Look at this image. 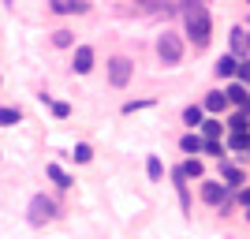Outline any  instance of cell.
<instances>
[{
  "label": "cell",
  "mask_w": 250,
  "mask_h": 239,
  "mask_svg": "<svg viewBox=\"0 0 250 239\" xmlns=\"http://www.w3.org/2000/svg\"><path fill=\"white\" fill-rule=\"evenodd\" d=\"M183 22H187V38L194 42V49H206L213 38V19H209L206 4H187L183 8Z\"/></svg>",
  "instance_id": "1"
},
{
  "label": "cell",
  "mask_w": 250,
  "mask_h": 239,
  "mask_svg": "<svg viewBox=\"0 0 250 239\" xmlns=\"http://www.w3.org/2000/svg\"><path fill=\"white\" fill-rule=\"evenodd\" d=\"M157 56H161V64H179L183 60V45H179V38L176 34H161L157 38Z\"/></svg>",
  "instance_id": "2"
},
{
  "label": "cell",
  "mask_w": 250,
  "mask_h": 239,
  "mask_svg": "<svg viewBox=\"0 0 250 239\" xmlns=\"http://www.w3.org/2000/svg\"><path fill=\"white\" fill-rule=\"evenodd\" d=\"M131 71H135V64L127 60V56H112V60H108V83H112L116 90H124V86L131 83Z\"/></svg>",
  "instance_id": "3"
},
{
  "label": "cell",
  "mask_w": 250,
  "mask_h": 239,
  "mask_svg": "<svg viewBox=\"0 0 250 239\" xmlns=\"http://www.w3.org/2000/svg\"><path fill=\"white\" fill-rule=\"evenodd\" d=\"M56 217V202L45 195H34L30 198V224H45V220Z\"/></svg>",
  "instance_id": "4"
},
{
  "label": "cell",
  "mask_w": 250,
  "mask_h": 239,
  "mask_svg": "<svg viewBox=\"0 0 250 239\" xmlns=\"http://www.w3.org/2000/svg\"><path fill=\"white\" fill-rule=\"evenodd\" d=\"M228 183H224V179H206V183H202V202H206V206H224V202H228Z\"/></svg>",
  "instance_id": "5"
},
{
  "label": "cell",
  "mask_w": 250,
  "mask_h": 239,
  "mask_svg": "<svg viewBox=\"0 0 250 239\" xmlns=\"http://www.w3.org/2000/svg\"><path fill=\"white\" fill-rule=\"evenodd\" d=\"M220 179H224V183H228V191H235V195H239L243 191V168H235L231 165V161H220Z\"/></svg>",
  "instance_id": "6"
},
{
  "label": "cell",
  "mask_w": 250,
  "mask_h": 239,
  "mask_svg": "<svg viewBox=\"0 0 250 239\" xmlns=\"http://www.w3.org/2000/svg\"><path fill=\"white\" fill-rule=\"evenodd\" d=\"M71 67H75V75H90V67H94V49H90V45H79Z\"/></svg>",
  "instance_id": "7"
},
{
  "label": "cell",
  "mask_w": 250,
  "mask_h": 239,
  "mask_svg": "<svg viewBox=\"0 0 250 239\" xmlns=\"http://www.w3.org/2000/svg\"><path fill=\"white\" fill-rule=\"evenodd\" d=\"M224 124H228V135H247V127H250V112H247V109H239V112H231Z\"/></svg>",
  "instance_id": "8"
},
{
  "label": "cell",
  "mask_w": 250,
  "mask_h": 239,
  "mask_svg": "<svg viewBox=\"0 0 250 239\" xmlns=\"http://www.w3.org/2000/svg\"><path fill=\"white\" fill-rule=\"evenodd\" d=\"M224 94H228V101H231V105H239V109H247V105H250L247 83H228V90H224Z\"/></svg>",
  "instance_id": "9"
},
{
  "label": "cell",
  "mask_w": 250,
  "mask_h": 239,
  "mask_svg": "<svg viewBox=\"0 0 250 239\" xmlns=\"http://www.w3.org/2000/svg\"><path fill=\"white\" fill-rule=\"evenodd\" d=\"M224 120H217V116H209L206 124H202V138H209V142H220V135H224Z\"/></svg>",
  "instance_id": "10"
},
{
  "label": "cell",
  "mask_w": 250,
  "mask_h": 239,
  "mask_svg": "<svg viewBox=\"0 0 250 239\" xmlns=\"http://www.w3.org/2000/svg\"><path fill=\"white\" fill-rule=\"evenodd\" d=\"M179 150H183V153H206V138L190 131V135L179 138Z\"/></svg>",
  "instance_id": "11"
},
{
  "label": "cell",
  "mask_w": 250,
  "mask_h": 239,
  "mask_svg": "<svg viewBox=\"0 0 250 239\" xmlns=\"http://www.w3.org/2000/svg\"><path fill=\"white\" fill-rule=\"evenodd\" d=\"M90 4L86 0H52L49 11H56V15H67V11H86Z\"/></svg>",
  "instance_id": "12"
},
{
  "label": "cell",
  "mask_w": 250,
  "mask_h": 239,
  "mask_svg": "<svg viewBox=\"0 0 250 239\" xmlns=\"http://www.w3.org/2000/svg\"><path fill=\"white\" fill-rule=\"evenodd\" d=\"M45 176H49L52 183H56V187H63V191H67V187H71V183H75V179L67 176V172H63L60 165H45Z\"/></svg>",
  "instance_id": "13"
},
{
  "label": "cell",
  "mask_w": 250,
  "mask_h": 239,
  "mask_svg": "<svg viewBox=\"0 0 250 239\" xmlns=\"http://www.w3.org/2000/svg\"><path fill=\"white\" fill-rule=\"evenodd\" d=\"M239 67H243V64L235 60V56H220V60H217V75H220V79H231V75H239Z\"/></svg>",
  "instance_id": "14"
},
{
  "label": "cell",
  "mask_w": 250,
  "mask_h": 239,
  "mask_svg": "<svg viewBox=\"0 0 250 239\" xmlns=\"http://www.w3.org/2000/svg\"><path fill=\"white\" fill-rule=\"evenodd\" d=\"M202 112H206L202 105H190V109H183V124H187L190 131H194V127H202V124H206V116H202Z\"/></svg>",
  "instance_id": "15"
},
{
  "label": "cell",
  "mask_w": 250,
  "mask_h": 239,
  "mask_svg": "<svg viewBox=\"0 0 250 239\" xmlns=\"http://www.w3.org/2000/svg\"><path fill=\"white\" fill-rule=\"evenodd\" d=\"M228 153H250V135H228Z\"/></svg>",
  "instance_id": "16"
},
{
  "label": "cell",
  "mask_w": 250,
  "mask_h": 239,
  "mask_svg": "<svg viewBox=\"0 0 250 239\" xmlns=\"http://www.w3.org/2000/svg\"><path fill=\"white\" fill-rule=\"evenodd\" d=\"M146 176L153 179V183H161V179H165V165H161V157H157V153H149V161H146Z\"/></svg>",
  "instance_id": "17"
},
{
  "label": "cell",
  "mask_w": 250,
  "mask_h": 239,
  "mask_svg": "<svg viewBox=\"0 0 250 239\" xmlns=\"http://www.w3.org/2000/svg\"><path fill=\"white\" fill-rule=\"evenodd\" d=\"M224 105H228V94H209L206 97V105H202V109H206V112H224Z\"/></svg>",
  "instance_id": "18"
},
{
  "label": "cell",
  "mask_w": 250,
  "mask_h": 239,
  "mask_svg": "<svg viewBox=\"0 0 250 239\" xmlns=\"http://www.w3.org/2000/svg\"><path fill=\"white\" fill-rule=\"evenodd\" d=\"M179 168H183V176H187V179H202V176H206V168H202V161H194V157H190V161H183Z\"/></svg>",
  "instance_id": "19"
},
{
  "label": "cell",
  "mask_w": 250,
  "mask_h": 239,
  "mask_svg": "<svg viewBox=\"0 0 250 239\" xmlns=\"http://www.w3.org/2000/svg\"><path fill=\"white\" fill-rule=\"evenodd\" d=\"M75 161H79V165H90V161H94V150H90V146H86V142H79V146H75Z\"/></svg>",
  "instance_id": "20"
},
{
  "label": "cell",
  "mask_w": 250,
  "mask_h": 239,
  "mask_svg": "<svg viewBox=\"0 0 250 239\" xmlns=\"http://www.w3.org/2000/svg\"><path fill=\"white\" fill-rule=\"evenodd\" d=\"M19 120H22L19 109H0V124H4V127H15Z\"/></svg>",
  "instance_id": "21"
},
{
  "label": "cell",
  "mask_w": 250,
  "mask_h": 239,
  "mask_svg": "<svg viewBox=\"0 0 250 239\" xmlns=\"http://www.w3.org/2000/svg\"><path fill=\"white\" fill-rule=\"evenodd\" d=\"M71 42H75V34H71V30H56V34H52V45H56V49H67Z\"/></svg>",
  "instance_id": "22"
},
{
  "label": "cell",
  "mask_w": 250,
  "mask_h": 239,
  "mask_svg": "<svg viewBox=\"0 0 250 239\" xmlns=\"http://www.w3.org/2000/svg\"><path fill=\"white\" fill-rule=\"evenodd\" d=\"M206 153H209V157H224V153H228V146H220V142H209V138H206Z\"/></svg>",
  "instance_id": "23"
},
{
  "label": "cell",
  "mask_w": 250,
  "mask_h": 239,
  "mask_svg": "<svg viewBox=\"0 0 250 239\" xmlns=\"http://www.w3.org/2000/svg\"><path fill=\"white\" fill-rule=\"evenodd\" d=\"M52 116H60V120H63V116H71V105H67V101H52Z\"/></svg>",
  "instance_id": "24"
},
{
  "label": "cell",
  "mask_w": 250,
  "mask_h": 239,
  "mask_svg": "<svg viewBox=\"0 0 250 239\" xmlns=\"http://www.w3.org/2000/svg\"><path fill=\"white\" fill-rule=\"evenodd\" d=\"M149 105H153V101H127V105H124V112L131 116V112H138V109H149Z\"/></svg>",
  "instance_id": "25"
},
{
  "label": "cell",
  "mask_w": 250,
  "mask_h": 239,
  "mask_svg": "<svg viewBox=\"0 0 250 239\" xmlns=\"http://www.w3.org/2000/svg\"><path fill=\"white\" fill-rule=\"evenodd\" d=\"M239 83L250 86V64H243V67H239Z\"/></svg>",
  "instance_id": "26"
},
{
  "label": "cell",
  "mask_w": 250,
  "mask_h": 239,
  "mask_svg": "<svg viewBox=\"0 0 250 239\" xmlns=\"http://www.w3.org/2000/svg\"><path fill=\"white\" fill-rule=\"evenodd\" d=\"M239 202H243V209H250V187L239 191Z\"/></svg>",
  "instance_id": "27"
},
{
  "label": "cell",
  "mask_w": 250,
  "mask_h": 239,
  "mask_svg": "<svg viewBox=\"0 0 250 239\" xmlns=\"http://www.w3.org/2000/svg\"><path fill=\"white\" fill-rule=\"evenodd\" d=\"M243 217H247V220H250V209H247V213H243Z\"/></svg>",
  "instance_id": "28"
},
{
  "label": "cell",
  "mask_w": 250,
  "mask_h": 239,
  "mask_svg": "<svg viewBox=\"0 0 250 239\" xmlns=\"http://www.w3.org/2000/svg\"><path fill=\"white\" fill-rule=\"evenodd\" d=\"M247 49H250V38H247Z\"/></svg>",
  "instance_id": "29"
},
{
  "label": "cell",
  "mask_w": 250,
  "mask_h": 239,
  "mask_svg": "<svg viewBox=\"0 0 250 239\" xmlns=\"http://www.w3.org/2000/svg\"><path fill=\"white\" fill-rule=\"evenodd\" d=\"M247 4H250V0H247Z\"/></svg>",
  "instance_id": "30"
}]
</instances>
